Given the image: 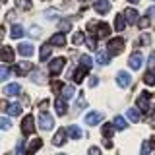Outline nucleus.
I'll list each match as a JSON object with an SVG mask.
<instances>
[{"mask_svg": "<svg viewBox=\"0 0 155 155\" xmlns=\"http://www.w3.org/2000/svg\"><path fill=\"white\" fill-rule=\"evenodd\" d=\"M39 128L45 130V132L52 130V128H54V118H52L48 113H41V114H39Z\"/></svg>", "mask_w": 155, "mask_h": 155, "instance_id": "nucleus-1", "label": "nucleus"}, {"mask_svg": "<svg viewBox=\"0 0 155 155\" xmlns=\"http://www.w3.org/2000/svg\"><path fill=\"white\" fill-rule=\"evenodd\" d=\"M64 66H66V58L58 56V58H54V60L51 62V66H48V74H51V76H58L62 70H64Z\"/></svg>", "mask_w": 155, "mask_h": 155, "instance_id": "nucleus-2", "label": "nucleus"}, {"mask_svg": "<svg viewBox=\"0 0 155 155\" xmlns=\"http://www.w3.org/2000/svg\"><path fill=\"white\" fill-rule=\"evenodd\" d=\"M124 39L122 37H114V39H110L109 41V51L113 52V54H120V52L124 51Z\"/></svg>", "mask_w": 155, "mask_h": 155, "instance_id": "nucleus-3", "label": "nucleus"}, {"mask_svg": "<svg viewBox=\"0 0 155 155\" xmlns=\"http://www.w3.org/2000/svg\"><path fill=\"white\" fill-rule=\"evenodd\" d=\"M21 132L23 134H33L35 132V120H33L31 114H27L25 118L21 120Z\"/></svg>", "mask_w": 155, "mask_h": 155, "instance_id": "nucleus-4", "label": "nucleus"}, {"mask_svg": "<svg viewBox=\"0 0 155 155\" xmlns=\"http://www.w3.org/2000/svg\"><path fill=\"white\" fill-rule=\"evenodd\" d=\"M142 64H143L142 52H134V54L128 58V66L132 68V70H140V66H142Z\"/></svg>", "mask_w": 155, "mask_h": 155, "instance_id": "nucleus-5", "label": "nucleus"}, {"mask_svg": "<svg viewBox=\"0 0 155 155\" xmlns=\"http://www.w3.org/2000/svg\"><path fill=\"white\" fill-rule=\"evenodd\" d=\"M116 84H118L120 87H128L130 84H132V76L128 74V72H118V74H116Z\"/></svg>", "mask_w": 155, "mask_h": 155, "instance_id": "nucleus-6", "label": "nucleus"}, {"mask_svg": "<svg viewBox=\"0 0 155 155\" xmlns=\"http://www.w3.org/2000/svg\"><path fill=\"white\" fill-rule=\"evenodd\" d=\"M149 99H151L149 93H142L138 97V109L143 110V113H147V110H149Z\"/></svg>", "mask_w": 155, "mask_h": 155, "instance_id": "nucleus-7", "label": "nucleus"}, {"mask_svg": "<svg viewBox=\"0 0 155 155\" xmlns=\"http://www.w3.org/2000/svg\"><path fill=\"white\" fill-rule=\"evenodd\" d=\"M93 8H95L97 14H107L110 10V2L109 0H97V2L93 4Z\"/></svg>", "mask_w": 155, "mask_h": 155, "instance_id": "nucleus-8", "label": "nucleus"}, {"mask_svg": "<svg viewBox=\"0 0 155 155\" xmlns=\"http://www.w3.org/2000/svg\"><path fill=\"white\" fill-rule=\"evenodd\" d=\"M0 60L2 62H12L14 60V48L12 47H2V51H0Z\"/></svg>", "mask_w": 155, "mask_h": 155, "instance_id": "nucleus-9", "label": "nucleus"}, {"mask_svg": "<svg viewBox=\"0 0 155 155\" xmlns=\"http://www.w3.org/2000/svg\"><path fill=\"white\" fill-rule=\"evenodd\" d=\"M33 51H35V48H33V45H31V43H21V45H19L18 47V52H19V54H21V56H31L33 54Z\"/></svg>", "mask_w": 155, "mask_h": 155, "instance_id": "nucleus-10", "label": "nucleus"}, {"mask_svg": "<svg viewBox=\"0 0 155 155\" xmlns=\"http://www.w3.org/2000/svg\"><path fill=\"white\" fill-rule=\"evenodd\" d=\"M109 62H110L109 51H97V64H99V66H107Z\"/></svg>", "mask_w": 155, "mask_h": 155, "instance_id": "nucleus-11", "label": "nucleus"}, {"mask_svg": "<svg viewBox=\"0 0 155 155\" xmlns=\"http://www.w3.org/2000/svg\"><path fill=\"white\" fill-rule=\"evenodd\" d=\"M48 45H51V47H64V45H66V37L62 35V33H56V35L51 37Z\"/></svg>", "mask_w": 155, "mask_h": 155, "instance_id": "nucleus-12", "label": "nucleus"}, {"mask_svg": "<svg viewBox=\"0 0 155 155\" xmlns=\"http://www.w3.org/2000/svg\"><path fill=\"white\" fill-rule=\"evenodd\" d=\"M101 120H103V114H101V113H89V114L85 116V124H89V126L99 124Z\"/></svg>", "mask_w": 155, "mask_h": 155, "instance_id": "nucleus-13", "label": "nucleus"}, {"mask_svg": "<svg viewBox=\"0 0 155 155\" xmlns=\"http://www.w3.org/2000/svg\"><path fill=\"white\" fill-rule=\"evenodd\" d=\"M41 145H43V140L41 138H33L31 142H29V145H27V155H33L39 147H41Z\"/></svg>", "mask_w": 155, "mask_h": 155, "instance_id": "nucleus-14", "label": "nucleus"}, {"mask_svg": "<svg viewBox=\"0 0 155 155\" xmlns=\"http://www.w3.org/2000/svg\"><path fill=\"white\" fill-rule=\"evenodd\" d=\"M66 136H68V132H66L64 128H60V130L54 134V138H52V143H54V145H62V143L66 142Z\"/></svg>", "mask_w": 155, "mask_h": 155, "instance_id": "nucleus-15", "label": "nucleus"}, {"mask_svg": "<svg viewBox=\"0 0 155 155\" xmlns=\"http://www.w3.org/2000/svg\"><path fill=\"white\" fill-rule=\"evenodd\" d=\"M95 29H97V37H99V39H105L107 35H110V27H109V23H99V25H97Z\"/></svg>", "mask_w": 155, "mask_h": 155, "instance_id": "nucleus-16", "label": "nucleus"}, {"mask_svg": "<svg viewBox=\"0 0 155 155\" xmlns=\"http://www.w3.org/2000/svg\"><path fill=\"white\" fill-rule=\"evenodd\" d=\"M29 70H31V64H29V62H19V64H16V68H14V72H16L18 76H25Z\"/></svg>", "mask_w": 155, "mask_h": 155, "instance_id": "nucleus-17", "label": "nucleus"}, {"mask_svg": "<svg viewBox=\"0 0 155 155\" xmlns=\"http://www.w3.org/2000/svg\"><path fill=\"white\" fill-rule=\"evenodd\" d=\"M66 132H68V136H70L72 140H80L81 136H84V132H81V128H80V126H68V130H66Z\"/></svg>", "mask_w": 155, "mask_h": 155, "instance_id": "nucleus-18", "label": "nucleus"}, {"mask_svg": "<svg viewBox=\"0 0 155 155\" xmlns=\"http://www.w3.org/2000/svg\"><path fill=\"white\" fill-rule=\"evenodd\" d=\"M124 18H126V21H128V23H136L140 19L138 12H136L134 8H128V10H126V12H124Z\"/></svg>", "mask_w": 155, "mask_h": 155, "instance_id": "nucleus-19", "label": "nucleus"}, {"mask_svg": "<svg viewBox=\"0 0 155 155\" xmlns=\"http://www.w3.org/2000/svg\"><path fill=\"white\" fill-rule=\"evenodd\" d=\"M54 107H56V113L60 114V116H64V114L68 113V107H66V101L62 99V97H60V99H56V101H54Z\"/></svg>", "mask_w": 155, "mask_h": 155, "instance_id": "nucleus-20", "label": "nucleus"}, {"mask_svg": "<svg viewBox=\"0 0 155 155\" xmlns=\"http://www.w3.org/2000/svg\"><path fill=\"white\" fill-rule=\"evenodd\" d=\"M126 116H128L130 122H140V118H142V114H140L138 109H128L126 110Z\"/></svg>", "mask_w": 155, "mask_h": 155, "instance_id": "nucleus-21", "label": "nucleus"}, {"mask_svg": "<svg viewBox=\"0 0 155 155\" xmlns=\"http://www.w3.org/2000/svg\"><path fill=\"white\" fill-rule=\"evenodd\" d=\"M6 113H8L10 116H19V114H21V105H18V103H12V105H8Z\"/></svg>", "mask_w": 155, "mask_h": 155, "instance_id": "nucleus-22", "label": "nucleus"}, {"mask_svg": "<svg viewBox=\"0 0 155 155\" xmlns=\"http://www.w3.org/2000/svg\"><path fill=\"white\" fill-rule=\"evenodd\" d=\"M124 27H126V18L122 16V14H118V16L114 18V29L116 31H122Z\"/></svg>", "mask_w": 155, "mask_h": 155, "instance_id": "nucleus-23", "label": "nucleus"}, {"mask_svg": "<svg viewBox=\"0 0 155 155\" xmlns=\"http://www.w3.org/2000/svg\"><path fill=\"white\" fill-rule=\"evenodd\" d=\"M85 74H87V68H84V66L78 68V70L74 72V81H76V84H81V80L85 78Z\"/></svg>", "mask_w": 155, "mask_h": 155, "instance_id": "nucleus-24", "label": "nucleus"}, {"mask_svg": "<svg viewBox=\"0 0 155 155\" xmlns=\"http://www.w3.org/2000/svg\"><path fill=\"white\" fill-rule=\"evenodd\" d=\"M113 124H114V128H116V130H126V128H128V122H126L122 116H114Z\"/></svg>", "mask_w": 155, "mask_h": 155, "instance_id": "nucleus-25", "label": "nucleus"}, {"mask_svg": "<svg viewBox=\"0 0 155 155\" xmlns=\"http://www.w3.org/2000/svg\"><path fill=\"white\" fill-rule=\"evenodd\" d=\"M19 91H21V87H19L18 84H10V85L4 87V93L6 95H18Z\"/></svg>", "mask_w": 155, "mask_h": 155, "instance_id": "nucleus-26", "label": "nucleus"}, {"mask_svg": "<svg viewBox=\"0 0 155 155\" xmlns=\"http://www.w3.org/2000/svg\"><path fill=\"white\" fill-rule=\"evenodd\" d=\"M51 52H52V51H51V45H48V43H45V45L41 47V52H39V58H41V60L45 62L47 58L51 56Z\"/></svg>", "mask_w": 155, "mask_h": 155, "instance_id": "nucleus-27", "label": "nucleus"}, {"mask_svg": "<svg viewBox=\"0 0 155 155\" xmlns=\"http://www.w3.org/2000/svg\"><path fill=\"white\" fill-rule=\"evenodd\" d=\"M74 97V85H66L64 89H62V99L68 101V99H72Z\"/></svg>", "mask_w": 155, "mask_h": 155, "instance_id": "nucleus-28", "label": "nucleus"}, {"mask_svg": "<svg viewBox=\"0 0 155 155\" xmlns=\"http://www.w3.org/2000/svg\"><path fill=\"white\" fill-rule=\"evenodd\" d=\"M84 41H85V35L81 31H76L74 35H72V43H74V45H81Z\"/></svg>", "mask_w": 155, "mask_h": 155, "instance_id": "nucleus-29", "label": "nucleus"}, {"mask_svg": "<svg viewBox=\"0 0 155 155\" xmlns=\"http://www.w3.org/2000/svg\"><path fill=\"white\" fill-rule=\"evenodd\" d=\"M143 81H145L147 85H155V74H153L151 70H149V72H145V74H143Z\"/></svg>", "mask_w": 155, "mask_h": 155, "instance_id": "nucleus-30", "label": "nucleus"}, {"mask_svg": "<svg viewBox=\"0 0 155 155\" xmlns=\"http://www.w3.org/2000/svg\"><path fill=\"white\" fill-rule=\"evenodd\" d=\"M23 37V27L21 25H14L12 27V39H19Z\"/></svg>", "mask_w": 155, "mask_h": 155, "instance_id": "nucleus-31", "label": "nucleus"}, {"mask_svg": "<svg viewBox=\"0 0 155 155\" xmlns=\"http://www.w3.org/2000/svg\"><path fill=\"white\" fill-rule=\"evenodd\" d=\"M80 62L84 64V68H87V70H89V68L93 66V60H91V56H87V54L81 56V58H80Z\"/></svg>", "mask_w": 155, "mask_h": 155, "instance_id": "nucleus-32", "label": "nucleus"}, {"mask_svg": "<svg viewBox=\"0 0 155 155\" xmlns=\"http://www.w3.org/2000/svg\"><path fill=\"white\" fill-rule=\"evenodd\" d=\"M8 76H10V70L6 66H0V81H6Z\"/></svg>", "mask_w": 155, "mask_h": 155, "instance_id": "nucleus-33", "label": "nucleus"}, {"mask_svg": "<svg viewBox=\"0 0 155 155\" xmlns=\"http://www.w3.org/2000/svg\"><path fill=\"white\" fill-rule=\"evenodd\" d=\"M103 136L105 138H110V136H113V124H103Z\"/></svg>", "mask_w": 155, "mask_h": 155, "instance_id": "nucleus-34", "label": "nucleus"}, {"mask_svg": "<svg viewBox=\"0 0 155 155\" xmlns=\"http://www.w3.org/2000/svg\"><path fill=\"white\" fill-rule=\"evenodd\" d=\"M0 128H2V130H10V128H12V122H10L8 118H0Z\"/></svg>", "mask_w": 155, "mask_h": 155, "instance_id": "nucleus-35", "label": "nucleus"}, {"mask_svg": "<svg viewBox=\"0 0 155 155\" xmlns=\"http://www.w3.org/2000/svg\"><path fill=\"white\" fill-rule=\"evenodd\" d=\"M151 151V142H143L142 143V155H147Z\"/></svg>", "mask_w": 155, "mask_h": 155, "instance_id": "nucleus-36", "label": "nucleus"}, {"mask_svg": "<svg viewBox=\"0 0 155 155\" xmlns=\"http://www.w3.org/2000/svg\"><path fill=\"white\" fill-rule=\"evenodd\" d=\"M31 80H33V81H37V84H43V74H41V72H33Z\"/></svg>", "mask_w": 155, "mask_h": 155, "instance_id": "nucleus-37", "label": "nucleus"}, {"mask_svg": "<svg viewBox=\"0 0 155 155\" xmlns=\"http://www.w3.org/2000/svg\"><path fill=\"white\" fill-rule=\"evenodd\" d=\"M138 25L142 27V29H145V27H149V18H142V19H140V21H138Z\"/></svg>", "mask_w": 155, "mask_h": 155, "instance_id": "nucleus-38", "label": "nucleus"}, {"mask_svg": "<svg viewBox=\"0 0 155 155\" xmlns=\"http://www.w3.org/2000/svg\"><path fill=\"white\" fill-rule=\"evenodd\" d=\"M18 6H19V8H23V10H29V8H31L27 0H18Z\"/></svg>", "mask_w": 155, "mask_h": 155, "instance_id": "nucleus-39", "label": "nucleus"}, {"mask_svg": "<svg viewBox=\"0 0 155 155\" xmlns=\"http://www.w3.org/2000/svg\"><path fill=\"white\" fill-rule=\"evenodd\" d=\"M70 27H72L70 21H60V29H62V31H70Z\"/></svg>", "mask_w": 155, "mask_h": 155, "instance_id": "nucleus-40", "label": "nucleus"}, {"mask_svg": "<svg viewBox=\"0 0 155 155\" xmlns=\"http://www.w3.org/2000/svg\"><path fill=\"white\" fill-rule=\"evenodd\" d=\"M31 33H33V37H41V27L33 25V27H31Z\"/></svg>", "mask_w": 155, "mask_h": 155, "instance_id": "nucleus-41", "label": "nucleus"}, {"mask_svg": "<svg viewBox=\"0 0 155 155\" xmlns=\"http://www.w3.org/2000/svg\"><path fill=\"white\" fill-rule=\"evenodd\" d=\"M87 155H101V149H99V147H89Z\"/></svg>", "mask_w": 155, "mask_h": 155, "instance_id": "nucleus-42", "label": "nucleus"}, {"mask_svg": "<svg viewBox=\"0 0 155 155\" xmlns=\"http://www.w3.org/2000/svg\"><path fill=\"white\" fill-rule=\"evenodd\" d=\"M39 109H41L43 113H45V110L48 109V99H47V101H41V103H39Z\"/></svg>", "mask_w": 155, "mask_h": 155, "instance_id": "nucleus-43", "label": "nucleus"}, {"mask_svg": "<svg viewBox=\"0 0 155 155\" xmlns=\"http://www.w3.org/2000/svg\"><path fill=\"white\" fill-rule=\"evenodd\" d=\"M87 47L91 48V51H95V47H97V43H95V39H87Z\"/></svg>", "mask_w": 155, "mask_h": 155, "instance_id": "nucleus-44", "label": "nucleus"}, {"mask_svg": "<svg viewBox=\"0 0 155 155\" xmlns=\"http://www.w3.org/2000/svg\"><path fill=\"white\" fill-rule=\"evenodd\" d=\"M97 84H99V80H97V76H91V78H89V85H91V87H95Z\"/></svg>", "mask_w": 155, "mask_h": 155, "instance_id": "nucleus-45", "label": "nucleus"}, {"mask_svg": "<svg viewBox=\"0 0 155 155\" xmlns=\"http://www.w3.org/2000/svg\"><path fill=\"white\" fill-rule=\"evenodd\" d=\"M85 105H87V103H85V99H80V101L76 103V109H84Z\"/></svg>", "mask_w": 155, "mask_h": 155, "instance_id": "nucleus-46", "label": "nucleus"}, {"mask_svg": "<svg viewBox=\"0 0 155 155\" xmlns=\"http://www.w3.org/2000/svg\"><path fill=\"white\" fill-rule=\"evenodd\" d=\"M140 43H142V45H149V35H142Z\"/></svg>", "mask_w": 155, "mask_h": 155, "instance_id": "nucleus-47", "label": "nucleus"}, {"mask_svg": "<svg viewBox=\"0 0 155 155\" xmlns=\"http://www.w3.org/2000/svg\"><path fill=\"white\" fill-rule=\"evenodd\" d=\"M52 91H54V93L60 91V81H54V84H52Z\"/></svg>", "mask_w": 155, "mask_h": 155, "instance_id": "nucleus-48", "label": "nucleus"}, {"mask_svg": "<svg viewBox=\"0 0 155 155\" xmlns=\"http://www.w3.org/2000/svg\"><path fill=\"white\" fill-rule=\"evenodd\" d=\"M155 66V52L151 54V58H149V68H153Z\"/></svg>", "mask_w": 155, "mask_h": 155, "instance_id": "nucleus-49", "label": "nucleus"}, {"mask_svg": "<svg viewBox=\"0 0 155 155\" xmlns=\"http://www.w3.org/2000/svg\"><path fill=\"white\" fill-rule=\"evenodd\" d=\"M105 147H113V142H110V140H105Z\"/></svg>", "mask_w": 155, "mask_h": 155, "instance_id": "nucleus-50", "label": "nucleus"}, {"mask_svg": "<svg viewBox=\"0 0 155 155\" xmlns=\"http://www.w3.org/2000/svg\"><path fill=\"white\" fill-rule=\"evenodd\" d=\"M2 39H4V29L0 27V41H2Z\"/></svg>", "mask_w": 155, "mask_h": 155, "instance_id": "nucleus-51", "label": "nucleus"}, {"mask_svg": "<svg viewBox=\"0 0 155 155\" xmlns=\"http://www.w3.org/2000/svg\"><path fill=\"white\" fill-rule=\"evenodd\" d=\"M128 2H130V4H138L140 0H128Z\"/></svg>", "mask_w": 155, "mask_h": 155, "instance_id": "nucleus-52", "label": "nucleus"}, {"mask_svg": "<svg viewBox=\"0 0 155 155\" xmlns=\"http://www.w3.org/2000/svg\"><path fill=\"white\" fill-rule=\"evenodd\" d=\"M58 155H64V153H58Z\"/></svg>", "mask_w": 155, "mask_h": 155, "instance_id": "nucleus-53", "label": "nucleus"}, {"mask_svg": "<svg viewBox=\"0 0 155 155\" xmlns=\"http://www.w3.org/2000/svg\"><path fill=\"white\" fill-rule=\"evenodd\" d=\"M81 2H85V0H81Z\"/></svg>", "mask_w": 155, "mask_h": 155, "instance_id": "nucleus-54", "label": "nucleus"}]
</instances>
